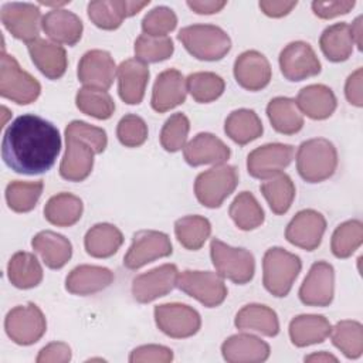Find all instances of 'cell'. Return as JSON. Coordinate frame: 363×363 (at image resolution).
Returning a JSON list of instances; mask_svg holds the SVG:
<instances>
[{
	"mask_svg": "<svg viewBox=\"0 0 363 363\" xmlns=\"http://www.w3.org/2000/svg\"><path fill=\"white\" fill-rule=\"evenodd\" d=\"M61 150L58 129L44 118L26 113L16 118L4 132L1 157L4 163L21 174L48 172Z\"/></svg>",
	"mask_w": 363,
	"mask_h": 363,
	"instance_id": "obj_1",
	"label": "cell"
},
{
	"mask_svg": "<svg viewBox=\"0 0 363 363\" xmlns=\"http://www.w3.org/2000/svg\"><path fill=\"white\" fill-rule=\"evenodd\" d=\"M108 145L102 128L84 121H72L65 129V153L60 164V174L68 182L85 180L94 167V155L102 153Z\"/></svg>",
	"mask_w": 363,
	"mask_h": 363,
	"instance_id": "obj_2",
	"label": "cell"
},
{
	"mask_svg": "<svg viewBox=\"0 0 363 363\" xmlns=\"http://www.w3.org/2000/svg\"><path fill=\"white\" fill-rule=\"evenodd\" d=\"M337 167V152L332 142L315 138L301 143L296 152V170L309 183H319L333 176Z\"/></svg>",
	"mask_w": 363,
	"mask_h": 363,
	"instance_id": "obj_3",
	"label": "cell"
},
{
	"mask_svg": "<svg viewBox=\"0 0 363 363\" xmlns=\"http://www.w3.org/2000/svg\"><path fill=\"white\" fill-rule=\"evenodd\" d=\"M179 41L197 60L218 61L231 50L228 34L213 24H193L182 28Z\"/></svg>",
	"mask_w": 363,
	"mask_h": 363,
	"instance_id": "obj_4",
	"label": "cell"
},
{
	"mask_svg": "<svg viewBox=\"0 0 363 363\" xmlns=\"http://www.w3.org/2000/svg\"><path fill=\"white\" fill-rule=\"evenodd\" d=\"M302 268L301 258L281 247L267 250L262 258V282L274 296H286Z\"/></svg>",
	"mask_w": 363,
	"mask_h": 363,
	"instance_id": "obj_5",
	"label": "cell"
},
{
	"mask_svg": "<svg viewBox=\"0 0 363 363\" xmlns=\"http://www.w3.org/2000/svg\"><path fill=\"white\" fill-rule=\"evenodd\" d=\"M237 184V169L231 164L221 163L196 177L194 193L200 204L208 208H217L235 190Z\"/></svg>",
	"mask_w": 363,
	"mask_h": 363,
	"instance_id": "obj_6",
	"label": "cell"
},
{
	"mask_svg": "<svg viewBox=\"0 0 363 363\" xmlns=\"http://www.w3.org/2000/svg\"><path fill=\"white\" fill-rule=\"evenodd\" d=\"M210 255L218 275L244 285L250 282L255 272L254 255L245 248H235L214 238L210 244Z\"/></svg>",
	"mask_w": 363,
	"mask_h": 363,
	"instance_id": "obj_7",
	"label": "cell"
},
{
	"mask_svg": "<svg viewBox=\"0 0 363 363\" xmlns=\"http://www.w3.org/2000/svg\"><path fill=\"white\" fill-rule=\"evenodd\" d=\"M41 92L40 82L24 71L13 55L1 54L0 64V95L18 105L34 102Z\"/></svg>",
	"mask_w": 363,
	"mask_h": 363,
	"instance_id": "obj_8",
	"label": "cell"
},
{
	"mask_svg": "<svg viewBox=\"0 0 363 363\" xmlns=\"http://www.w3.org/2000/svg\"><path fill=\"white\" fill-rule=\"evenodd\" d=\"M4 329L14 343L28 346L43 337L47 330V322L41 309L30 302L9 311L4 320Z\"/></svg>",
	"mask_w": 363,
	"mask_h": 363,
	"instance_id": "obj_9",
	"label": "cell"
},
{
	"mask_svg": "<svg viewBox=\"0 0 363 363\" xmlns=\"http://www.w3.org/2000/svg\"><path fill=\"white\" fill-rule=\"evenodd\" d=\"M176 286L207 308H216L227 298L223 277L211 271H183L177 275Z\"/></svg>",
	"mask_w": 363,
	"mask_h": 363,
	"instance_id": "obj_10",
	"label": "cell"
},
{
	"mask_svg": "<svg viewBox=\"0 0 363 363\" xmlns=\"http://www.w3.org/2000/svg\"><path fill=\"white\" fill-rule=\"evenodd\" d=\"M155 322L164 335L174 339L190 337L201 326V319L196 309L176 302L155 306Z\"/></svg>",
	"mask_w": 363,
	"mask_h": 363,
	"instance_id": "obj_11",
	"label": "cell"
},
{
	"mask_svg": "<svg viewBox=\"0 0 363 363\" xmlns=\"http://www.w3.org/2000/svg\"><path fill=\"white\" fill-rule=\"evenodd\" d=\"M172 242L167 234L155 230H140L133 234L123 265L129 269H139L143 265L172 254Z\"/></svg>",
	"mask_w": 363,
	"mask_h": 363,
	"instance_id": "obj_12",
	"label": "cell"
},
{
	"mask_svg": "<svg viewBox=\"0 0 363 363\" xmlns=\"http://www.w3.org/2000/svg\"><path fill=\"white\" fill-rule=\"evenodd\" d=\"M1 23L9 33L27 44L38 38L43 21L40 9L33 3H6L1 7Z\"/></svg>",
	"mask_w": 363,
	"mask_h": 363,
	"instance_id": "obj_13",
	"label": "cell"
},
{
	"mask_svg": "<svg viewBox=\"0 0 363 363\" xmlns=\"http://www.w3.org/2000/svg\"><path fill=\"white\" fill-rule=\"evenodd\" d=\"M294 159V147L284 143H268L254 149L247 157V170L255 179L274 177Z\"/></svg>",
	"mask_w": 363,
	"mask_h": 363,
	"instance_id": "obj_14",
	"label": "cell"
},
{
	"mask_svg": "<svg viewBox=\"0 0 363 363\" xmlns=\"http://www.w3.org/2000/svg\"><path fill=\"white\" fill-rule=\"evenodd\" d=\"M279 68L288 81H302L320 72V61L305 41L289 43L279 54Z\"/></svg>",
	"mask_w": 363,
	"mask_h": 363,
	"instance_id": "obj_15",
	"label": "cell"
},
{
	"mask_svg": "<svg viewBox=\"0 0 363 363\" xmlns=\"http://www.w3.org/2000/svg\"><path fill=\"white\" fill-rule=\"evenodd\" d=\"M335 294V269L326 261L315 262L299 288V299L308 306H328Z\"/></svg>",
	"mask_w": 363,
	"mask_h": 363,
	"instance_id": "obj_16",
	"label": "cell"
},
{
	"mask_svg": "<svg viewBox=\"0 0 363 363\" xmlns=\"http://www.w3.org/2000/svg\"><path fill=\"white\" fill-rule=\"evenodd\" d=\"M326 230L325 217L312 208L298 211L285 230V238L295 247L313 251L319 247Z\"/></svg>",
	"mask_w": 363,
	"mask_h": 363,
	"instance_id": "obj_17",
	"label": "cell"
},
{
	"mask_svg": "<svg viewBox=\"0 0 363 363\" xmlns=\"http://www.w3.org/2000/svg\"><path fill=\"white\" fill-rule=\"evenodd\" d=\"M177 267L163 264L145 274L138 275L132 284L133 298L140 303H149L173 291L177 282Z\"/></svg>",
	"mask_w": 363,
	"mask_h": 363,
	"instance_id": "obj_18",
	"label": "cell"
},
{
	"mask_svg": "<svg viewBox=\"0 0 363 363\" xmlns=\"http://www.w3.org/2000/svg\"><path fill=\"white\" fill-rule=\"evenodd\" d=\"M115 61L108 51L91 50L86 51L78 64V79L86 88L106 91L115 79Z\"/></svg>",
	"mask_w": 363,
	"mask_h": 363,
	"instance_id": "obj_19",
	"label": "cell"
},
{
	"mask_svg": "<svg viewBox=\"0 0 363 363\" xmlns=\"http://www.w3.org/2000/svg\"><path fill=\"white\" fill-rule=\"evenodd\" d=\"M271 65L267 57L255 50L240 54L234 62V77L240 86L248 91H259L271 81Z\"/></svg>",
	"mask_w": 363,
	"mask_h": 363,
	"instance_id": "obj_20",
	"label": "cell"
},
{
	"mask_svg": "<svg viewBox=\"0 0 363 363\" xmlns=\"http://www.w3.org/2000/svg\"><path fill=\"white\" fill-rule=\"evenodd\" d=\"M147 4L149 0H96L88 4V17L96 27L102 30H115L122 24L123 18L135 16Z\"/></svg>",
	"mask_w": 363,
	"mask_h": 363,
	"instance_id": "obj_21",
	"label": "cell"
},
{
	"mask_svg": "<svg viewBox=\"0 0 363 363\" xmlns=\"http://www.w3.org/2000/svg\"><path fill=\"white\" fill-rule=\"evenodd\" d=\"M187 85L180 71L170 68L160 72L152 91V108L156 112H167L186 101Z\"/></svg>",
	"mask_w": 363,
	"mask_h": 363,
	"instance_id": "obj_22",
	"label": "cell"
},
{
	"mask_svg": "<svg viewBox=\"0 0 363 363\" xmlns=\"http://www.w3.org/2000/svg\"><path fill=\"white\" fill-rule=\"evenodd\" d=\"M116 75L121 99L128 105L140 104L149 81L147 65L136 58H129L121 62L116 68Z\"/></svg>",
	"mask_w": 363,
	"mask_h": 363,
	"instance_id": "obj_23",
	"label": "cell"
},
{
	"mask_svg": "<svg viewBox=\"0 0 363 363\" xmlns=\"http://www.w3.org/2000/svg\"><path fill=\"white\" fill-rule=\"evenodd\" d=\"M184 160L190 166L200 164H221L224 163L231 152L230 147L213 133L201 132L197 133L187 145L183 147Z\"/></svg>",
	"mask_w": 363,
	"mask_h": 363,
	"instance_id": "obj_24",
	"label": "cell"
},
{
	"mask_svg": "<svg viewBox=\"0 0 363 363\" xmlns=\"http://www.w3.org/2000/svg\"><path fill=\"white\" fill-rule=\"evenodd\" d=\"M221 353L230 363H259L269 357V346L254 335L238 333L224 340Z\"/></svg>",
	"mask_w": 363,
	"mask_h": 363,
	"instance_id": "obj_25",
	"label": "cell"
},
{
	"mask_svg": "<svg viewBox=\"0 0 363 363\" xmlns=\"http://www.w3.org/2000/svg\"><path fill=\"white\" fill-rule=\"evenodd\" d=\"M44 33L57 44L75 45L84 31L82 21L77 14L64 9H54L48 11L41 21Z\"/></svg>",
	"mask_w": 363,
	"mask_h": 363,
	"instance_id": "obj_26",
	"label": "cell"
},
{
	"mask_svg": "<svg viewBox=\"0 0 363 363\" xmlns=\"http://www.w3.org/2000/svg\"><path fill=\"white\" fill-rule=\"evenodd\" d=\"M27 48L34 65L43 75L50 79H58L65 74L68 61L64 47L57 43L37 38L27 44Z\"/></svg>",
	"mask_w": 363,
	"mask_h": 363,
	"instance_id": "obj_27",
	"label": "cell"
},
{
	"mask_svg": "<svg viewBox=\"0 0 363 363\" xmlns=\"http://www.w3.org/2000/svg\"><path fill=\"white\" fill-rule=\"evenodd\" d=\"M113 281L111 269L98 265H78L65 279V288L74 295H92L108 288Z\"/></svg>",
	"mask_w": 363,
	"mask_h": 363,
	"instance_id": "obj_28",
	"label": "cell"
},
{
	"mask_svg": "<svg viewBox=\"0 0 363 363\" xmlns=\"http://www.w3.org/2000/svg\"><path fill=\"white\" fill-rule=\"evenodd\" d=\"M296 105L302 113L315 121L329 118L336 109V96L333 91L322 84H312L303 86L298 96Z\"/></svg>",
	"mask_w": 363,
	"mask_h": 363,
	"instance_id": "obj_29",
	"label": "cell"
},
{
	"mask_svg": "<svg viewBox=\"0 0 363 363\" xmlns=\"http://www.w3.org/2000/svg\"><path fill=\"white\" fill-rule=\"evenodd\" d=\"M33 250L41 257L43 262L51 269L62 268L72 255V245L61 234L45 230L34 235Z\"/></svg>",
	"mask_w": 363,
	"mask_h": 363,
	"instance_id": "obj_30",
	"label": "cell"
},
{
	"mask_svg": "<svg viewBox=\"0 0 363 363\" xmlns=\"http://www.w3.org/2000/svg\"><path fill=\"white\" fill-rule=\"evenodd\" d=\"M234 325L240 330H255L264 336H277L279 332V320L271 308L259 303L242 306L235 315Z\"/></svg>",
	"mask_w": 363,
	"mask_h": 363,
	"instance_id": "obj_31",
	"label": "cell"
},
{
	"mask_svg": "<svg viewBox=\"0 0 363 363\" xmlns=\"http://www.w3.org/2000/svg\"><path fill=\"white\" fill-rule=\"evenodd\" d=\"M330 323L322 315H299L289 323V337L298 347L322 343L330 333Z\"/></svg>",
	"mask_w": 363,
	"mask_h": 363,
	"instance_id": "obj_32",
	"label": "cell"
},
{
	"mask_svg": "<svg viewBox=\"0 0 363 363\" xmlns=\"http://www.w3.org/2000/svg\"><path fill=\"white\" fill-rule=\"evenodd\" d=\"M267 115L272 128L284 135H294L303 126V116L296 101L286 96H277L267 105Z\"/></svg>",
	"mask_w": 363,
	"mask_h": 363,
	"instance_id": "obj_33",
	"label": "cell"
},
{
	"mask_svg": "<svg viewBox=\"0 0 363 363\" xmlns=\"http://www.w3.org/2000/svg\"><path fill=\"white\" fill-rule=\"evenodd\" d=\"M123 242L121 230L109 223H99L91 227L84 238L86 252L95 258L112 257Z\"/></svg>",
	"mask_w": 363,
	"mask_h": 363,
	"instance_id": "obj_34",
	"label": "cell"
},
{
	"mask_svg": "<svg viewBox=\"0 0 363 363\" xmlns=\"http://www.w3.org/2000/svg\"><path fill=\"white\" fill-rule=\"evenodd\" d=\"M319 45L323 55L329 61H346L350 57L354 45L350 26L346 23H336L326 27L320 34Z\"/></svg>",
	"mask_w": 363,
	"mask_h": 363,
	"instance_id": "obj_35",
	"label": "cell"
},
{
	"mask_svg": "<svg viewBox=\"0 0 363 363\" xmlns=\"http://www.w3.org/2000/svg\"><path fill=\"white\" fill-rule=\"evenodd\" d=\"M227 136L238 145H247L262 135V122L252 109L233 111L224 123Z\"/></svg>",
	"mask_w": 363,
	"mask_h": 363,
	"instance_id": "obj_36",
	"label": "cell"
},
{
	"mask_svg": "<svg viewBox=\"0 0 363 363\" xmlns=\"http://www.w3.org/2000/svg\"><path fill=\"white\" fill-rule=\"evenodd\" d=\"M82 210L84 204L79 197L71 193H58L47 201L44 217L57 227H69L81 218Z\"/></svg>",
	"mask_w": 363,
	"mask_h": 363,
	"instance_id": "obj_37",
	"label": "cell"
},
{
	"mask_svg": "<svg viewBox=\"0 0 363 363\" xmlns=\"http://www.w3.org/2000/svg\"><path fill=\"white\" fill-rule=\"evenodd\" d=\"M7 275L16 288L30 289L43 281V268L35 255L18 251L9 261Z\"/></svg>",
	"mask_w": 363,
	"mask_h": 363,
	"instance_id": "obj_38",
	"label": "cell"
},
{
	"mask_svg": "<svg viewBox=\"0 0 363 363\" xmlns=\"http://www.w3.org/2000/svg\"><path fill=\"white\" fill-rule=\"evenodd\" d=\"M259 190L275 214H285L295 199L294 182L285 173L267 179L259 186Z\"/></svg>",
	"mask_w": 363,
	"mask_h": 363,
	"instance_id": "obj_39",
	"label": "cell"
},
{
	"mask_svg": "<svg viewBox=\"0 0 363 363\" xmlns=\"http://www.w3.org/2000/svg\"><path fill=\"white\" fill-rule=\"evenodd\" d=\"M230 217L244 231L254 230L264 223V210L250 191H241L230 206Z\"/></svg>",
	"mask_w": 363,
	"mask_h": 363,
	"instance_id": "obj_40",
	"label": "cell"
},
{
	"mask_svg": "<svg viewBox=\"0 0 363 363\" xmlns=\"http://www.w3.org/2000/svg\"><path fill=\"white\" fill-rule=\"evenodd\" d=\"M174 234L184 248L196 251L210 237L211 224L203 216H186L174 223Z\"/></svg>",
	"mask_w": 363,
	"mask_h": 363,
	"instance_id": "obj_41",
	"label": "cell"
},
{
	"mask_svg": "<svg viewBox=\"0 0 363 363\" xmlns=\"http://www.w3.org/2000/svg\"><path fill=\"white\" fill-rule=\"evenodd\" d=\"M332 343L349 359L363 353V326L356 320H340L330 329Z\"/></svg>",
	"mask_w": 363,
	"mask_h": 363,
	"instance_id": "obj_42",
	"label": "cell"
},
{
	"mask_svg": "<svg viewBox=\"0 0 363 363\" xmlns=\"http://www.w3.org/2000/svg\"><path fill=\"white\" fill-rule=\"evenodd\" d=\"M44 189L43 180L37 182H23L14 180L10 182L6 187V200L9 207L16 213L31 211L38 199L41 197Z\"/></svg>",
	"mask_w": 363,
	"mask_h": 363,
	"instance_id": "obj_43",
	"label": "cell"
},
{
	"mask_svg": "<svg viewBox=\"0 0 363 363\" xmlns=\"http://www.w3.org/2000/svg\"><path fill=\"white\" fill-rule=\"evenodd\" d=\"M75 104L82 113L96 119H109L115 111L112 96L106 91L95 88H81L77 92Z\"/></svg>",
	"mask_w": 363,
	"mask_h": 363,
	"instance_id": "obj_44",
	"label": "cell"
},
{
	"mask_svg": "<svg viewBox=\"0 0 363 363\" xmlns=\"http://www.w3.org/2000/svg\"><path fill=\"white\" fill-rule=\"evenodd\" d=\"M363 242V224L360 220H349L336 227L332 234L330 248L335 257H350Z\"/></svg>",
	"mask_w": 363,
	"mask_h": 363,
	"instance_id": "obj_45",
	"label": "cell"
},
{
	"mask_svg": "<svg viewBox=\"0 0 363 363\" xmlns=\"http://www.w3.org/2000/svg\"><path fill=\"white\" fill-rule=\"evenodd\" d=\"M187 91L194 101L200 104H208L216 101L224 92V79L214 72H194L186 79Z\"/></svg>",
	"mask_w": 363,
	"mask_h": 363,
	"instance_id": "obj_46",
	"label": "cell"
},
{
	"mask_svg": "<svg viewBox=\"0 0 363 363\" xmlns=\"http://www.w3.org/2000/svg\"><path fill=\"white\" fill-rule=\"evenodd\" d=\"M174 45L172 38L140 34L135 41L136 60L142 62H160L172 57Z\"/></svg>",
	"mask_w": 363,
	"mask_h": 363,
	"instance_id": "obj_47",
	"label": "cell"
},
{
	"mask_svg": "<svg viewBox=\"0 0 363 363\" xmlns=\"http://www.w3.org/2000/svg\"><path fill=\"white\" fill-rule=\"evenodd\" d=\"M190 130V122L182 112L173 113L163 125L160 132V143L167 152H177L184 147L187 135Z\"/></svg>",
	"mask_w": 363,
	"mask_h": 363,
	"instance_id": "obj_48",
	"label": "cell"
},
{
	"mask_svg": "<svg viewBox=\"0 0 363 363\" xmlns=\"http://www.w3.org/2000/svg\"><path fill=\"white\" fill-rule=\"evenodd\" d=\"M177 26V17L174 11L166 6H157L152 9L142 20L143 34L153 37H164L173 31Z\"/></svg>",
	"mask_w": 363,
	"mask_h": 363,
	"instance_id": "obj_49",
	"label": "cell"
},
{
	"mask_svg": "<svg viewBox=\"0 0 363 363\" xmlns=\"http://www.w3.org/2000/svg\"><path fill=\"white\" fill-rule=\"evenodd\" d=\"M116 136L123 146L138 147L147 139V126L140 116L129 113L119 121Z\"/></svg>",
	"mask_w": 363,
	"mask_h": 363,
	"instance_id": "obj_50",
	"label": "cell"
},
{
	"mask_svg": "<svg viewBox=\"0 0 363 363\" xmlns=\"http://www.w3.org/2000/svg\"><path fill=\"white\" fill-rule=\"evenodd\" d=\"M173 360L172 349L162 345H143L132 350L129 356L130 363L155 362V363H169Z\"/></svg>",
	"mask_w": 363,
	"mask_h": 363,
	"instance_id": "obj_51",
	"label": "cell"
},
{
	"mask_svg": "<svg viewBox=\"0 0 363 363\" xmlns=\"http://www.w3.org/2000/svg\"><path fill=\"white\" fill-rule=\"evenodd\" d=\"M354 0H335V1H313V14L319 18L329 20L340 14H347L354 7Z\"/></svg>",
	"mask_w": 363,
	"mask_h": 363,
	"instance_id": "obj_52",
	"label": "cell"
},
{
	"mask_svg": "<svg viewBox=\"0 0 363 363\" xmlns=\"http://www.w3.org/2000/svg\"><path fill=\"white\" fill-rule=\"evenodd\" d=\"M35 360L37 363H67L71 360V349L64 342H52L40 350Z\"/></svg>",
	"mask_w": 363,
	"mask_h": 363,
	"instance_id": "obj_53",
	"label": "cell"
},
{
	"mask_svg": "<svg viewBox=\"0 0 363 363\" xmlns=\"http://www.w3.org/2000/svg\"><path fill=\"white\" fill-rule=\"evenodd\" d=\"M362 81H363V69L357 68L352 75H349L346 85H345V95L346 99L354 105H363V91H362Z\"/></svg>",
	"mask_w": 363,
	"mask_h": 363,
	"instance_id": "obj_54",
	"label": "cell"
},
{
	"mask_svg": "<svg viewBox=\"0 0 363 363\" xmlns=\"http://www.w3.org/2000/svg\"><path fill=\"white\" fill-rule=\"evenodd\" d=\"M298 4V1H285V0H261L259 9L264 14L269 17H284Z\"/></svg>",
	"mask_w": 363,
	"mask_h": 363,
	"instance_id": "obj_55",
	"label": "cell"
},
{
	"mask_svg": "<svg viewBox=\"0 0 363 363\" xmlns=\"http://www.w3.org/2000/svg\"><path fill=\"white\" fill-rule=\"evenodd\" d=\"M227 1L224 0H189L187 6L197 14H214L218 13Z\"/></svg>",
	"mask_w": 363,
	"mask_h": 363,
	"instance_id": "obj_56",
	"label": "cell"
},
{
	"mask_svg": "<svg viewBox=\"0 0 363 363\" xmlns=\"http://www.w3.org/2000/svg\"><path fill=\"white\" fill-rule=\"evenodd\" d=\"M362 16H359L350 26V31H352V37L354 44L357 45L359 50H362Z\"/></svg>",
	"mask_w": 363,
	"mask_h": 363,
	"instance_id": "obj_57",
	"label": "cell"
},
{
	"mask_svg": "<svg viewBox=\"0 0 363 363\" xmlns=\"http://www.w3.org/2000/svg\"><path fill=\"white\" fill-rule=\"evenodd\" d=\"M305 362H337V359L335 356L326 353V352H320V353L306 356Z\"/></svg>",
	"mask_w": 363,
	"mask_h": 363,
	"instance_id": "obj_58",
	"label": "cell"
}]
</instances>
